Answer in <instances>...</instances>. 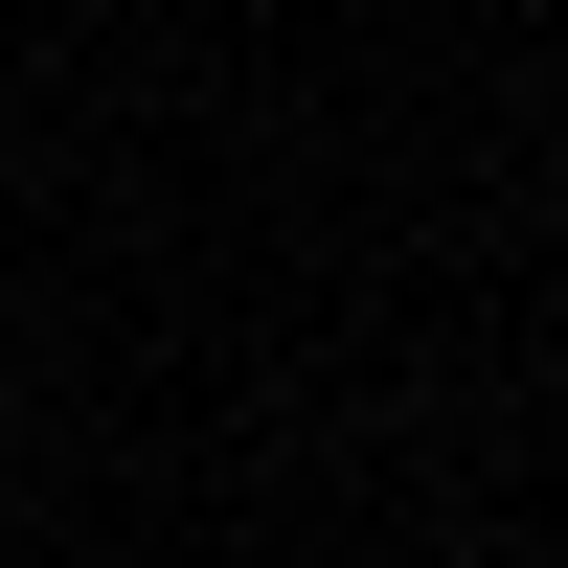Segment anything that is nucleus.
Here are the masks:
<instances>
[{"mask_svg": "<svg viewBox=\"0 0 568 568\" xmlns=\"http://www.w3.org/2000/svg\"><path fill=\"white\" fill-rule=\"evenodd\" d=\"M0 455H23V387H0Z\"/></svg>", "mask_w": 568, "mask_h": 568, "instance_id": "f257e3e1", "label": "nucleus"}]
</instances>
